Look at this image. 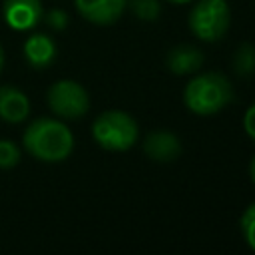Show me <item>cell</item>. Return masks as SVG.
Here are the masks:
<instances>
[{
	"instance_id": "cell-1",
	"label": "cell",
	"mask_w": 255,
	"mask_h": 255,
	"mask_svg": "<svg viewBox=\"0 0 255 255\" xmlns=\"http://www.w3.org/2000/svg\"><path fill=\"white\" fill-rule=\"evenodd\" d=\"M22 145L38 161L60 163L74 151V133L58 118H38L24 129Z\"/></svg>"
},
{
	"instance_id": "cell-2",
	"label": "cell",
	"mask_w": 255,
	"mask_h": 255,
	"mask_svg": "<svg viewBox=\"0 0 255 255\" xmlns=\"http://www.w3.org/2000/svg\"><path fill=\"white\" fill-rule=\"evenodd\" d=\"M233 100V86L221 72L193 76L183 88V104L195 116H215Z\"/></svg>"
},
{
	"instance_id": "cell-3",
	"label": "cell",
	"mask_w": 255,
	"mask_h": 255,
	"mask_svg": "<svg viewBox=\"0 0 255 255\" xmlns=\"http://www.w3.org/2000/svg\"><path fill=\"white\" fill-rule=\"evenodd\" d=\"M94 141L108 151H128L139 139L137 122L124 110H106L92 124Z\"/></svg>"
},
{
	"instance_id": "cell-4",
	"label": "cell",
	"mask_w": 255,
	"mask_h": 255,
	"mask_svg": "<svg viewBox=\"0 0 255 255\" xmlns=\"http://www.w3.org/2000/svg\"><path fill=\"white\" fill-rule=\"evenodd\" d=\"M187 26L201 42L215 44L223 40L231 26V8L227 0H195L187 14Z\"/></svg>"
},
{
	"instance_id": "cell-5",
	"label": "cell",
	"mask_w": 255,
	"mask_h": 255,
	"mask_svg": "<svg viewBox=\"0 0 255 255\" xmlns=\"http://www.w3.org/2000/svg\"><path fill=\"white\" fill-rule=\"evenodd\" d=\"M46 102L60 120H80L90 112L88 90L70 78L54 82L46 92Z\"/></svg>"
},
{
	"instance_id": "cell-6",
	"label": "cell",
	"mask_w": 255,
	"mask_h": 255,
	"mask_svg": "<svg viewBox=\"0 0 255 255\" xmlns=\"http://www.w3.org/2000/svg\"><path fill=\"white\" fill-rule=\"evenodd\" d=\"M2 18L12 30L18 32L32 30L44 18L42 0H4Z\"/></svg>"
},
{
	"instance_id": "cell-7",
	"label": "cell",
	"mask_w": 255,
	"mask_h": 255,
	"mask_svg": "<svg viewBox=\"0 0 255 255\" xmlns=\"http://www.w3.org/2000/svg\"><path fill=\"white\" fill-rule=\"evenodd\" d=\"M74 6L84 20L96 26H110L124 16L128 0H74Z\"/></svg>"
},
{
	"instance_id": "cell-8",
	"label": "cell",
	"mask_w": 255,
	"mask_h": 255,
	"mask_svg": "<svg viewBox=\"0 0 255 255\" xmlns=\"http://www.w3.org/2000/svg\"><path fill=\"white\" fill-rule=\"evenodd\" d=\"M141 149L155 163H171L181 153V141L169 129H153L143 137Z\"/></svg>"
},
{
	"instance_id": "cell-9",
	"label": "cell",
	"mask_w": 255,
	"mask_h": 255,
	"mask_svg": "<svg viewBox=\"0 0 255 255\" xmlns=\"http://www.w3.org/2000/svg\"><path fill=\"white\" fill-rule=\"evenodd\" d=\"M24 58L26 62L34 68V70H46L54 64L56 56H58V48L56 42L50 34L46 32H32L26 42H24Z\"/></svg>"
},
{
	"instance_id": "cell-10",
	"label": "cell",
	"mask_w": 255,
	"mask_h": 255,
	"mask_svg": "<svg viewBox=\"0 0 255 255\" xmlns=\"http://www.w3.org/2000/svg\"><path fill=\"white\" fill-rule=\"evenodd\" d=\"M30 116V100L16 86H0V120L6 124H22Z\"/></svg>"
},
{
	"instance_id": "cell-11",
	"label": "cell",
	"mask_w": 255,
	"mask_h": 255,
	"mask_svg": "<svg viewBox=\"0 0 255 255\" xmlns=\"http://www.w3.org/2000/svg\"><path fill=\"white\" fill-rule=\"evenodd\" d=\"M203 52L191 44H179L173 46L165 56V66L175 76H189L195 74L203 66Z\"/></svg>"
},
{
	"instance_id": "cell-12",
	"label": "cell",
	"mask_w": 255,
	"mask_h": 255,
	"mask_svg": "<svg viewBox=\"0 0 255 255\" xmlns=\"http://www.w3.org/2000/svg\"><path fill=\"white\" fill-rule=\"evenodd\" d=\"M231 70L237 78L249 80L255 74V44L241 42L231 56Z\"/></svg>"
},
{
	"instance_id": "cell-13",
	"label": "cell",
	"mask_w": 255,
	"mask_h": 255,
	"mask_svg": "<svg viewBox=\"0 0 255 255\" xmlns=\"http://www.w3.org/2000/svg\"><path fill=\"white\" fill-rule=\"evenodd\" d=\"M128 8L137 20H143V22H155L161 14L159 0H128Z\"/></svg>"
},
{
	"instance_id": "cell-14",
	"label": "cell",
	"mask_w": 255,
	"mask_h": 255,
	"mask_svg": "<svg viewBox=\"0 0 255 255\" xmlns=\"http://www.w3.org/2000/svg\"><path fill=\"white\" fill-rule=\"evenodd\" d=\"M239 231H241V237L245 239L247 247L251 251H255V201L243 209V213L239 217Z\"/></svg>"
},
{
	"instance_id": "cell-15",
	"label": "cell",
	"mask_w": 255,
	"mask_h": 255,
	"mask_svg": "<svg viewBox=\"0 0 255 255\" xmlns=\"http://www.w3.org/2000/svg\"><path fill=\"white\" fill-rule=\"evenodd\" d=\"M22 159V147L12 139H0V169H12Z\"/></svg>"
},
{
	"instance_id": "cell-16",
	"label": "cell",
	"mask_w": 255,
	"mask_h": 255,
	"mask_svg": "<svg viewBox=\"0 0 255 255\" xmlns=\"http://www.w3.org/2000/svg\"><path fill=\"white\" fill-rule=\"evenodd\" d=\"M42 20H46V24H48L52 30H56V32L66 30V28H68V22H70L68 12L62 10V8H54V10H50L48 14H44Z\"/></svg>"
},
{
	"instance_id": "cell-17",
	"label": "cell",
	"mask_w": 255,
	"mask_h": 255,
	"mask_svg": "<svg viewBox=\"0 0 255 255\" xmlns=\"http://www.w3.org/2000/svg\"><path fill=\"white\" fill-rule=\"evenodd\" d=\"M243 128H245V133L249 135V139L255 141V102L245 110V116H243Z\"/></svg>"
},
{
	"instance_id": "cell-18",
	"label": "cell",
	"mask_w": 255,
	"mask_h": 255,
	"mask_svg": "<svg viewBox=\"0 0 255 255\" xmlns=\"http://www.w3.org/2000/svg\"><path fill=\"white\" fill-rule=\"evenodd\" d=\"M249 179H251V183L255 185V155H253L251 161H249Z\"/></svg>"
},
{
	"instance_id": "cell-19",
	"label": "cell",
	"mask_w": 255,
	"mask_h": 255,
	"mask_svg": "<svg viewBox=\"0 0 255 255\" xmlns=\"http://www.w3.org/2000/svg\"><path fill=\"white\" fill-rule=\"evenodd\" d=\"M4 48H2V44H0V74H2V70H4Z\"/></svg>"
},
{
	"instance_id": "cell-20",
	"label": "cell",
	"mask_w": 255,
	"mask_h": 255,
	"mask_svg": "<svg viewBox=\"0 0 255 255\" xmlns=\"http://www.w3.org/2000/svg\"><path fill=\"white\" fill-rule=\"evenodd\" d=\"M167 2H171V4H189L191 0H167Z\"/></svg>"
}]
</instances>
